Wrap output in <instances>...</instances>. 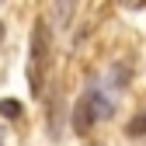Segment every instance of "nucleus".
Instances as JSON below:
<instances>
[{"label": "nucleus", "instance_id": "obj_5", "mask_svg": "<svg viewBox=\"0 0 146 146\" xmlns=\"http://www.w3.org/2000/svg\"><path fill=\"white\" fill-rule=\"evenodd\" d=\"M122 4H125V7H132V11H136V7H146V0H122Z\"/></svg>", "mask_w": 146, "mask_h": 146}, {"label": "nucleus", "instance_id": "obj_4", "mask_svg": "<svg viewBox=\"0 0 146 146\" xmlns=\"http://www.w3.org/2000/svg\"><path fill=\"white\" fill-rule=\"evenodd\" d=\"M125 132H129V136H143V132H146V115H139V118H136Z\"/></svg>", "mask_w": 146, "mask_h": 146}, {"label": "nucleus", "instance_id": "obj_2", "mask_svg": "<svg viewBox=\"0 0 146 146\" xmlns=\"http://www.w3.org/2000/svg\"><path fill=\"white\" fill-rule=\"evenodd\" d=\"M45 59H49V31H45V25L38 21V25L31 28V59H28V84H31L35 94L42 90V70H45Z\"/></svg>", "mask_w": 146, "mask_h": 146}, {"label": "nucleus", "instance_id": "obj_7", "mask_svg": "<svg viewBox=\"0 0 146 146\" xmlns=\"http://www.w3.org/2000/svg\"><path fill=\"white\" fill-rule=\"evenodd\" d=\"M0 146H4V136H0Z\"/></svg>", "mask_w": 146, "mask_h": 146}, {"label": "nucleus", "instance_id": "obj_3", "mask_svg": "<svg viewBox=\"0 0 146 146\" xmlns=\"http://www.w3.org/2000/svg\"><path fill=\"white\" fill-rule=\"evenodd\" d=\"M0 115H7V118H21V101L4 98V101H0Z\"/></svg>", "mask_w": 146, "mask_h": 146}, {"label": "nucleus", "instance_id": "obj_1", "mask_svg": "<svg viewBox=\"0 0 146 146\" xmlns=\"http://www.w3.org/2000/svg\"><path fill=\"white\" fill-rule=\"evenodd\" d=\"M111 111H115V101L108 98L104 90L90 87V90H84V94H80V101L73 104V129L84 136V132H90V129H94L101 118H108Z\"/></svg>", "mask_w": 146, "mask_h": 146}, {"label": "nucleus", "instance_id": "obj_6", "mask_svg": "<svg viewBox=\"0 0 146 146\" xmlns=\"http://www.w3.org/2000/svg\"><path fill=\"white\" fill-rule=\"evenodd\" d=\"M0 42H4V25H0Z\"/></svg>", "mask_w": 146, "mask_h": 146}]
</instances>
